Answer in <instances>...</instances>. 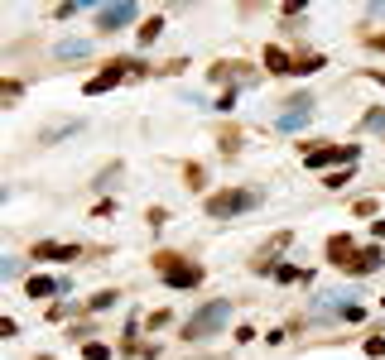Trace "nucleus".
I'll list each match as a JSON object with an SVG mask.
<instances>
[{
    "label": "nucleus",
    "mask_w": 385,
    "mask_h": 360,
    "mask_svg": "<svg viewBox=\"0 0 385 360\" xmlns=\"http://www.w3.org/2000/svg\"><path fill=\"white\" fill-rule=\"evenodd\" d=\"M150 265L159 269V278H164L169 288H197V283H202V265H188V260L174 255V250H159Z\"/></svg>",
    "instance_id": "1"
},
{
    "label": "nucleus",
    "mask_w": 385,
    "mask_h": 360,
    "mask_svg": "<svg viewBox=\"0 0 385 360\" xmlns=\"http://www.w3.org/2000/svg\"><path fill=\"white\" fill-rule=\"evenodd\" d=\"M226 317H231V303H226V298H217V303H207L202 312H192L188 322H183V341H202V337H212V332H222V327H226Z\"/></svg>",
    "instance_id": "2"
},
{
    "label": "nucleus",
    "mask_w": 385,
    "mask_h": 360,
    "mask_svg": "<svg viewBox=\"0 0 385 360\" xmlns=\"http://www.w3.org/2000/svg\"><path fill=\"white\" fill-rule=\"evenodd\" d=\"M251 207H260V192H256V187H231V192H212V197H207V216H217V221L241 216V211H251Z\"/></svg>",
    "instance_id": "3"
},
{
    "label": "nucleus",
    "mask_w": 385,
    "mask_h": 360,
    "mask_svg": "<svg viewBox=\"0 0 385 360\" xmlns=\"http://www.w3.org/2000/svg\"><path fill=\"white\" fill-rule=\"evenodd\" d=\"M357 159H361L357 144H303V164L308 169H332V164L357 169Z\"/></svg>",
    "instance_id": "4"
},
{
    "label": "nucleus",
    "mask_w": 385,
    "mask_h": 360,
    "mask_svg": "<svg viewBox=\"0 0 385 360\" xmlns=\"http://www.w3.org/2000/svg\"><path fill=\"white\" fill-rule=\"evenodd\" d=\"M135 5L130 0H120V5H96V29L101 34H116V29H125V24H135Z\"/></svg>",
    "instance_id": "5"
},
{
    "label": "nucleus",
    "mask_w": 385,
    "mask_h": 360,
    "mask_svg": "<svg viewBox=\"0 0 385 360\" xmlns=\"http://www.w3.org/2000/svg\"><path fill=\"white\" fill-rule=\"evenodd\" d=\"M212 82H222V87H241V82H256V73L246 68V63H212Z\"/></svg>",
    "instance_id": "6"
},
{
    "label": "nucleus",
    "mask_w": 385,
    "mask_h": 360,
    "mask_svg": "<svg viewBox=\"0 0 385 360\" xmlns=\"http://www.w3.org/2000/svg\"><path fill=\"white\" fill-rule=\"evenodd\" d=\"M285 245H289V231H280V236H275L270 245H260V250H256V260H251V269H256V274H275V269H280V265H275V255H280Z\"/></svg>",
    "instance_id": "7"
},
{
    "label": "nucleus",
    "mask_w": 385,
    "mask_h": 360,
    "mask_svg": "<svg viewBox=\"0 0 385 360\" xmlns=\"http://www.w3.org/2000/svg\"><path fill=\"white\" fill-rule=\"evenodd\" d=\"M385 265V250L381 245H366V250H357L352 255V265H347V274H357V278H366V274H376Z\"/></svg>",
    "instance_id": "8"
},
{
    "label": "nucleus",
    "mask_w": 385,
    "mask_h": 360,
    "mask_svg": "<svg viewBox=\"0 0 385 360\" xmlns=\"http://www.w3.org/2000/svg\"><path fill=\"white\" fill-rule=\"evenodd\" d=\"M120 82H125V73H120V63H106V68H101V73H96L92 82H87V96H101V91H111V87H120Z\"/></svg>",
    "instance_id": "9"
},
{
    "label": "nucleus",
    "mask_w": 385,
    "mask_h": 360,
    "mask_svg": "<svg viewBox=\"0 0 385 360\" xmlns=\"http://www.w3.org/2000/svg\"><path fill=\"white\" fill-rule=\"evenodd\" d=\"M78 255H82V250H78V245H63V240H39V245H34V260H58V265H63V260H78Z\"/></svg>",
    "instance_id": "10"
},
{
    "label": "nucleus",
    "mask_w": 385,
    "mask_h": 360,
    "mask_svg": "<svg viewBox=\"0 0 385 360\" xmlns=\"http://www.w3.org/2000/svg\"><path fill=\"white\" fill-rule=\"evenodd\" d=\"M265 68H270L275 77H294V73H298V58H289L285 48H265Z\"/></svg>",
    "instance_id": "11"
},
{
    "label": "nucleus",
    "mask_w": 385,
    "mask_h": 360,
    "mask_svg": "<svg viewBox=\"0 0 385 360\" xmlns=\"http://www.w3.org/2000/svg\"><path fill=\"white\" fill-rule=\"evenodd\" d=\"M87 53H92V44H87V39H63V44L53 48V58H58V63H82Z\"/></svg>",
    "instance_id": "12"
},
{
    "label": "nucleus",
    "mask_w": 385,
    "mask_h": 360,
    "mask_svg": "<svg viewBox=\"0 0 385 360\" xmlns=\"http://www.w3.org/2000/svg\"><path fill=\"white\" fill-rule=\"evenodd\" d=\"M352 255H357L352 236H332V240H328V260H332L337 269H347V265H352Z\"/></svg>",
    "instance_id": "13"
},
{
    "label": "nucleus",
    "mask_w": 385,
    "mask_h": 360,
    "mask_svg": "<svg viewBox=\"0 0 385 360\" xmlns=\"http://www.w3.org/2000/svg\"><path fill=\"white\" fill-rule=\"evenodd\" d=\"M24 293L39 303V298H53L58 293V278H48V274H34V278H24Z\"/></svg>",
    "instance_id": "14"
},
{
    "label": "nucleus",
    "mask_w": 385,
    "mask_h": 360,
    "mask_svg": "<svg viewBox=\"0 0 385 360\" xmlns=\"http://www.w3.org/2000/svg\"><path fill=\"white\" fill-rule=\"evenodd\" d=\"M159 34H164V15H150V19L140 24V34H135V39H140V48H150Z\"/></svg>",
    "instance_id": "15"
},
{
    "label": "nucleus",
    "mask_w": 385,
    "mask_h": 360,
    "mask_svg": "<svg viewBox=\"0 0 385 360\" xmlns=\"http://www.w3.org/2000/svg\"><path fill=\"white\" fill-rule=\"evenodd\" d=\"M308 120H313V115H308V111H285V115H280V120H275V130H285V135H294V130H303V125H308Z\"/></svg>",
    "instance_id": "16"
},
{
    "label": "nucleus",
    "mask_w": 385,
    "mask_h": 360,
    "mask_svg": "<svg viewBox=\"0 0 385 360\" xmlns=\"http://www.w3.org/2000/svg\"><path fill=\"white\" fill-rule=\"evenodd\" d=\"M116 303H120V293H116V288H101L87 307H92V312H106V307H116Z\"/></svg>",
    "instance_id": "17"
},
{
    "label": "nucleus",
    "mask_w": 385,
    "mask_h": 360,
    "mask_svg": "<svg viewBox=\"0 0 385 360\" xmlns=\"http://www.w3.org/2000/svg\"><path fill=\"white\" fill-rule=\"evenodd\" d=\"M275 278H280V283H308L313 274H308V269H294V265H280V269H275Z\"/></svg>",
    "instance_id": "18"
},
{
    "label": "nucleus",
    "mask_w": 385,
    "mask_h": 360,
    "mask_svg": "<svg viewBox=\"0 0 385 360\" xmlns=\"http://www.w3.org/2000/svg\"><path fill=\"white\" fill-rule=\"evenodd\" d=\"M217 144H222V154L231 159V154H236V144H241V130H222V135H217Z\"/></svg>",
    "instance_id": "19"
},
{
    "label": "nucleus",
    "mask_w": 385,
    "mask_h": 360,
    "mask_svg": "<svg viewBox=\"0 0 385 360\" xmlns=\"http://www.w3.org/2000/svg\"><path fill=\"white\" fill-rule=\"evenodd\" d=\"M116 63H120V73H125V77H145V73H150L140 58H116Z\"/></svg>",
    "instance_id": "20"
},
{
    "label": "nucleus",
    "mask_w": 385,
    "mask_h": 360,
    "mask_svg": "<svg viewBox=\"0 0 385 360\" xmlns=\"http://www.w3.org/2000/svg\"><path fill=\"white\" fill-rule=\"evenodd\" d=\"M323 63H328V58H323V53H303V58H298V73H303V77H308V73H318V68H323Z\"/></svg>",
    "instance_id": "21"
},
{
    "label": "nucleus",
    "mask_w": 385,
    "mask_h": 360,
    "mask_svg": "<svg viewBox=\"0 0 385 360\" xmlns=\"http://www.w3.org/2000/svg\"><path fill=\"white\" fill-rule=\"evenodd\" d=\"M337 312H342V317H347V322H361V317H366V307H361V303H352V298H347V303H342V307H337Z\"/></svg>",
    "instance_id": "22"
},
{
    "label": "nucleus",
    "mask_w": 385,
    "mask_h": 360,
    "mask_svg": "<svg viewBox=\"0 0 385 360\" xmlns=\"http://www.w3.org/2000/svg\"><path fill=\"white\" fill-rule=\"evenodd\" d=\"M183 178H188V187H202V182H207V169H202V164H188Z\"/></svg>",
    "instance_id": "23"
},
{
    "label": "nucleus",
    "mask_w": 385,
    "mask_h": 360,
    "mask_svg": "<svg viewBox=\"0 0 385 360\" xmlns=\"http://www.w3.org/2000/svg\"><path fill=\"white\" fill-rule=\"evenodd\" d=\"M82 356H87V360H111V346H101V341H87V346H82Z\"/></svg>",
    "instance_id": "24"
},
{
    "label": "nucleus",
    "mask_w": 385,
    "mask_h": 360,
    "mask_svg": "<svg viewBox=\"0 0 385 360\" xmlns=\"http://www.w3.org/2000/svg\"><path fill=\"white\" fill-rule=\"evenodd\" d=\"M361 130H385V111H366L361 115Z\"/></svg>",
    "instance_id": "25"
},
{
    "label": "nucleus",
    "mask_w": 385,
    "mask_h": 360,
    "mask_svg": "<svg viewBox=\"0 0 385 360\" xmlns=\"http://www.w3.org/2000/svg\"><path fill=\"white\" fill-rule=\"evenodd\" d=\"M19 82H0V101H5V106H15V101H19Z\"/></svg>",
    "instance_id": "26"
},
{
    "label": "nucleus",
    "mask_w": 385,
    "mask_h": 360,
    "mask_svg": "<svg viewBox=\"0 0 385 360\" xmlns=\"http://www.w3.org/2000/svg\"><path fill=\"white\" fill-rule=\"evenodd\" d=\"M323 182H328V187H347V182H352V169H332Z\"/></svg>",
    "instance_id": "27"
},
{
    "label": "nucleus",
    "mask_w": 385,
    "mask_h": 360,
    "mask_svg": "<svg viewBox=\"0 0 385 360\" xmlns=\"http://www.w3.org/2000/svg\"><path fill=\"white\" fill-rule=\"evenodd\" d=\"M19 274H24L19 260H0V278H19Z\"/></svg>",
    "instance_id": "28"
},
{
    "label": "nucleus",
    "mask_w": 385,
    "mask_h": 360,
    "mask_svg": "<svg viewBox=\"0 0 385 360\" xmlns=\"http://www.w3.org/2000/svg\"><path fill=\"white\" fill-rule=\"evenodd\" d=\"M366 356L385 360V337H366Z\"/></svg>",
    "instance_id": "29"
},
{
    "label": "nucleus",
    "mask_w": 385,
    "mask_h": 360,
    "mask_svg": "<svg viewBox=\"0 0 385 360\" xmlns=\"http://www.w3.org/2000/svg\"><path fill=\"white\" fill-rule=\"evenodd\" d=\"M217 111H236V91H222L217 96Z\"/></svg>",
    "instance_id": "30"
},
{
    "label": "nucleus",
    "mask_w": 385,
    "mask_h": 360,
    "mask_svg": "<svg viewBox=\"0 0 385 360\" xmlns=\"http://www.w3.org/2000/svg\"><path fill=\"white\" fill-rule=\"evenodd\" d=\"M357 216H376V197H361L357 202Z\"/></svg>",
    "instance_id": "31"
},
{
    "label": "nucleus",
    "mask_w": 385,
    "mask_h": 360,
    "mask_svg": "<svg viewBox=\"0 0 385 360\" xmlns=\"http://www.w3.org/2000/svg\"><path fill=\"white\" fill-rule=\"evenodd\" d=\"M366 44H371L376 53H385V34H366Z\"/></svg>",
    "instance_id": "32"
},
{
    "label": "nucleus",
    "mask_w": 385,
    "mask_h": 360,
    "mask_svg": "<svg viewBox=\"0 0 385 360\" xmlns=\"http://www.w3.org/2000/svg\"><path fill=\"white\" fill-rule=\"evenodd\" d=\"M371 231H376V240H385V216L376 221V226H371Z\"/></svg>",
    "instance_id": "33"
},
{
    "label": "nucleus",
    "mask_w": 385,
    "mask_h": 360,
    "mask_svg": "<svg viewBox=\"0 0 385 360\" xmlns=\"http://www.w3.org/2000/svg\"><path fill=\"white\" fill-rule=\"evenodd\" d=\"M371 15H385V5H371Z\"/></svg>",
    "instance_id": "34"
},
{
    "label": "nucleus",
    "mask_w": 385,
    "mask_h": 360,
    "mask_svg": "<svg viewBox=\"0 0 385 360\" xmlns=\"http://www.w3.org/2000/svg\"><path fill=\"white\" fill-rule=\"evenodd\" d=\"M39 360H53V356H39Z\"/></svg>",
    "instance_id": "35"
},
{
    "label": "nucleus",
    "mask_w": 385,
    "mask_h": 360,
    "mask_svg": "<svg viewBox=\"0 0 385 360\" xmlns=\"http://www.w3.org/2000/svg\"><path fill=\"white\" fill-rule=\"evenodd\" d=\"M381 307H385V298H381Z\"/></svg>",
    "instance_id": "36"
}]
</instances>
